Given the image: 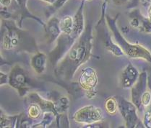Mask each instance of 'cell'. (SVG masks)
<instances>
[{"instance_id": "obj_4", "label": "cell", "mask_w": 151, "mask_h": 128, "mask_svg": "<svg viewBox=\"0 0 151 128\" xmlns=\"http://www.w3.org/2000/svg\"><path fill=\"white\" fill-rule=\"evenodd\" d=\"M119 14H117L114 18H111L109 15H107L106 20L109 28L113 33L114 36L115 41L118 46L122 49V50L127 56L132 58H141L147 60V61L151 63V53L146 48L142 47V46L136 44H131L127 43L126 40L123 38L121 33L116 28V21L118 18Z\"/></svg>"}, {"instance_id": "obj_7", "label": "cell", "mask_w": 151, "mask_h": 128, "mask_svg": "<svg viewBox=\"0 0 151 128\" xmlns=\"http://www.w3.org/2000/svg\"><path fill=\"white\" fill-rule=\"evenodd\" d=\"M76 122L91 124L104 120V112L101 108L93 105L82 107L75 112L73 117Z\"/></svg>"}, {"instance_id": "obj_23", "label": "cell", "mask_w": 151, "mask_h": 128, "mask_svg": "<svg viewBox=\"0 0 151 128\" xmlns=\"http://www.w3.org/2000/svg\"><path fill=\"white\" fill-rule=\"evenodd\" d=\"M113 2L116 5L122 6V5H131V4H134L137 6L138 0H112Z\"/></svg>"}, {"instance_id": "obj_2", "label": "cell", "mask_w": 151, "mask_h": 128, "mask_svg": "<svg viewBox=\"0 0 151 128\" xmlns=\"http://www.w3.org/2000/svg\"><path fill=\"white\" fill-rule=\"evenodd\" d=\"M86 0H83L79 9L77 11L74 17V28L71 34H61L58 38L57 46L49 53V60L51 64L57 65V63L63 58L67 53L70 50L72 46L75 44L83 34L85 30L84 17H83V8Z\"/></svg>"}, {"instance_id": "obj_5", "label": "cell", "mask_w": 151, "mask_h": 128, "mask_svg": "<svg viewBox=\"0 0 151 128\" xmlns=\"http://www.w3.org/2000/svg\"><path fill=\"white\" fill-rule=\"evenodd\" d=\"M8 84L17 91L21 97L25 95L34 87L33 79L28 71L19 64L12 67L9 74Z\"/></svg>"}, {"instance_id": "obj_19", "label": "cell", "mask_w": 151, "mask_h": 128, "mask_svg": "<svg viewBox=\"0 0 151 128\" xmlns=\"http://www.w3.org/2000/svg\"><path fill=\"white\" fill-rule=\"evenodd\" d=\"M43 114L44 115H43L42 122H40L39 124H36V125L34 126V127H46L47 126H49L51 122H52V121L54 120V117H56L55 114H54V112H44V114Z\"/></svg>"}, {"instance_id": "obj_11", "label": "cell", "mask_w": 151, "mask_h": 128, "mask_svg": "<svg viewBox=\"0 0 151 128\" xmlns=\"http://www.w3.org/2000/svg\"><path fill=\"white\" fill-rule=\"evenodd\" d=\"M59 20L57 17H53L48 21L47 25L45 26L46 38L47 43H51L57 40L62 34L59 28Z\"/></svg>"}, {"instance_id": "obj_14", "label": "cell", "mask_w": 151, "mask_h": 128, "mask_svg": "<svg viewBox=\"0 0 151 128\" xmlns=\"http://www.w3.org/2000/svg\"><path fill=\"white\" fill-rule=\"evenodd\" d=\"M59 28L62 34L70 35L74 28V17L71 16H65L59 20Z\"/></svg>"}, {"instance_id": "obj_9", "label": "cell", "mask_w": 151, "mask_h": 128, "mask_svg": "<svg viewBox=\"0 0 151 128\" xmlns=\"http://www.w3.org/2000/svg\"><path fill=\"white\" fill-rule=\"evenodd\" d=\"M147 86V74L146 72H142L139 74L137 82L132 87V102L139 110L143 109L141 105V98L142 94L146 92Z\"/></svg>"}, {"instance_id": "obj_17", "label": "cell", "mask_w": 151, "mask_h": 128, "mask_svg": "<svg viewBox=\"0 0 151 128\" xmlns=\"http://www.w3.org/2000/svg\"><path fill=\"white\" fill-rule=\"evenodd\" d=\"M43 110L41 107L36 103H30L28 110V117L31 119H38L41 115Z\"/></svg>"}, {"instance_id": "obj_22", "label": "cell", "mask_w": 151, "mask_h": 128, "mask_svg": "<svg viewBox=\"0 0 151 128\" xmlns=\"http://www.w3.org/2000/svg\"><path fill=\"white\" fill-rule=\"evenodd\" d=\"M151 103V94L149 92L146 91L142 94V98H141V105L142 107H146L148 106Z\"/></svg>"}, {"instance_id": "obj_13", "label": "cell", "mask_w": 151, "mask_h": 128, "mask_svg": "<svg viewBox=\"0 0 151 128\" xmlns=\"http://www.w3.org/2000/svg\"><path fill=\"white\" fill-rule=\"evenodd\" d=\"M47 56L43 53L36 52L30 59V65L35 73L42 74L46 71Z\"/></svg>"}, {"instance_id": "obj_10", "label": "cell", "mask_w": 151, "mask_h": 128, "mask_svg": "<svg viewBox=\"0 0 151 128\" xmlns=\"http://www.w3.org/2000/svg\"><path fill=\"white\" fill-rule=\"evenodd\" d=\"M139 76V71L130 62L124 68L121 74V84L124 89L132 88Z\"/></svg>"}, {"instance_id": "obj_27", "label": "cell", "mask_w": 151, "mask_h": 128, "mask_svg": "<svg viewBox=\"0 0 151 128\" xmlns=\"http://www.w3.org/2000/svg\"><path fill=\"white\" fill-rule=\"evenodd\" d=\"M41 1H44V2L46 3H48V4H53L54 2H55L56 0H41Z\"/></svg>"}, {"instance_id": "obj_25", "label": "cell", "mask_w": 151, "mask_h": 128, "mask_svg": "<svg viewBox=\"0 0 151 128\" xmlns=\"http://www.w3.org/2000/svg\"><path fill=\"white\" fill-rule=\"evenodd\" d=\"M8 82H9V76L1 72V86L8 84Z\"/></svg>"}, {"instance_id": "obj_15", "label": "cell", "mask_w": 151, "mask_h": 128, "mask_svg": "<svg viewBox=\"0 0 151 128\" xmlns=\"http://www.w3.org/2000/svg\"><path fill=\"white\" fill-rule=\"evenodd\" d=\"M27 1L28 0H15V1L17 2V5H18L19 8H20V14H21V17H22V20L21 22H20V28H21V25H22V21L24 18L25 17H30V18H33L34 20H36V21H38L39 22L40 24L43 25V26H46L44 23L43 22L41 21V20H39L38 18L37 17H34V16L32 15L30 12H28V8H27Z\"/></svg>"}, {"instance_id": "obj_28", "label": "cell", "mask_w": 151, "mask_h": 128, "mask_svg": "<svg viewBox=\"0 0 151 128\" xmlns=\"http://www.w3.org/2000/svg\"><path fill=\"white\" fill-rule=\"evenodd\" d=\"M86 1H92V0H86ZM104 1H106V2H107V1H108V0H104Z\"/></svg>"}, {"instance_id": "obj_18", "label": "cell", "mask_w": 151, "mask_h": 128, "mask_svg": "<svg viewBox=\"0 0 151 128\" xmlns=\"http://www.w3.org/2000/svg\"><path fill=\"white\" fill-rule=\"evenodd\" d=\"M118 102L115 97H109L106 100L105 109L107 113L111 115H114L118 110Z\"/></svg>"}, {"instance_id": "obj_1", "label": "cell", "mask_w": 151, "mask_h": 128, "mask_svg": "<svg viewBox=\"0 0 151 128\" xmlns=\"http://www.w3.org/2000/svg\"><path fill=\"white\" fill-rule=\"evenodd\" d=\"M92 27L87 25L79 39L56 65L54 73L58 78L70 81L78 68L91 56L93 48Z\"/></svg>"}, {"instance_id": "obj_8", "label": "cell", "mask_w": 151, "mask_h": 128, "mask_svg": "<svg viewBox=\"0 0 151 128\" xmlns=\"http://www.w3.org/2000/svg\"><path fill=\"white\" fill-rule=\"evenodd\" d=\"M79 85L88 99H93L96 97L98 76L93 68L88 67L82 70L79 78Z\"/></svg>"}, {"instance_id": "obj_16", "label": "cell", "mask_w": 151, "mask_h": 128, "mask_svg": "<svg viewBox=\"0 0 151 128\" xmlns=\"http://www.w3.org/2000/svg\"><path fill=\"white\" fill-rule=\"evenodd\" d=\"M57 114H63L68 109L70 105V100L65 96H59L55 100L53 101Z\"/></svg>"}, {"instance_id": "obj_3", "label": "cell", "mask_w": 151, "mask_h": 128, "mask_svg": "<svg viewBox=\"0 0 151 128\" xmlns=\"http://www.w3.org/2000/svg\"><path fill=\"white\" fill-rule=\"evenodd\" d=\"M1 47L4 50H26L30 36L17 26L13 20H3L1 30Z\"/></svg>"}, {"instance_id": "obj_6", "label": "cell", "mask_w": 151, "mask_h": 128, "mask_svg": "<svg viewBox=\"0 0 151 128\" xmlns=\"http://www.w3.org/2000/svg\"><path fill=\"white\" fill-rule=\"evenodd\" d=\"M118 107L120 112L124 119L127 127H142V122L138 118L137 114V107L132 102L121 97H116Z\"/></svg>"}, {"instance_id": "obj_26", "label": "cell", "mask_w": 151, "mask_h": 128, "mask_svg": "<svg viewBox=\"0 0 151 128\" xmlns=\"http://www.w3.org/2000/svg\"><path fill=\"white\" fill-rule=\"evenodd\" d=\"M147 85L149 86V87H150L151 90V72L150 73V74L148 75V78H147Z\"/></svg>"}, {"instance_id": "obj_21", "label": "cell", "mask_w": 151, "mask_h": 128, "mask_svg": "<svg viewBox=\"0 0 151 128\" xmlns=\"http://www.w3.org/2000/svg\"><path fill=\"white\" fill-rule=\"evenodd\" d=\"M143 122L145 127L151 128V103L145 107Z\"/></svg>"}, {"instance_id": "obj_20", "label": "cell", "mask_w": 151, "mask_h": 128, "mask_svg": "<svg viewBox=\"0 0 151 128\" xmlns=\"http://www.w3.org/2000/svg\"><path fill=\"white\" fill-rule=\"evenodd\" d=\"M68 0H56L55 2L53 4H51V6H49L48 7L47 12L49 15H51L53 13H55L59 9L62 8L64 6V4H65Z\"/></svg>"}, {"instance_id": "obj_24", "label": "cell", "mask_w": 151, "mask_h": 128, "mask_svg": "<svg viewBox=\"0 0 151 128\" xmlns=\"http://www.w3.org/2000/svg\"><path fill=\"white\" fill-rule=\"evenodd\" d=\"M13 2H15V0H0L1 7L6 8V9H7L9 11H10V12L14 14L13 12H12L10 9Z\"/></svg>"}, {"instance_id": "obj_12", "label": "cell", "mask_w": 151, "mask_h": 128, "mask_svg": "<svg viewBox=\"0 0 151 128\" xmlns=\"http://www.w3.org/2000/svg\"><path fill=\"white\" fill-rule=\"evenodd\" d=\"M27 99H28V100L30 103L33 102V103L38 104L41 107V108L42 109L43 112H52L55 114L56 117L58 115L57 111H56L54 102L42 98L37 93H30Z\"/></svg>"}]
</instances>
